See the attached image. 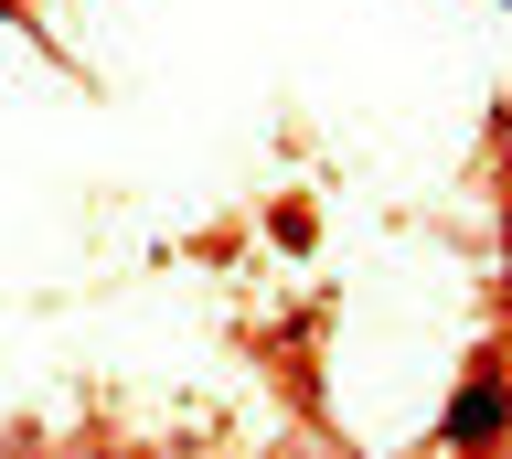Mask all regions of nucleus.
Here are the masks:
<instances>
[{
    "instance_id": "1",
    "label": "nucleus",
    "mask_w": 512,
    "mask_h": 459,
    "mask_svg": "<svg viewBox=\"0 0 512 459\" xmlns=\"http://www.w3.org/2000/svg\"><path fill=\"white\" fill-rule=\"evenodd\" d=\"M502 427H512V385L480 363L470 385H459V406H448V427H438V438H448V449H491Z\"/></svg>"
}]
</instances>
